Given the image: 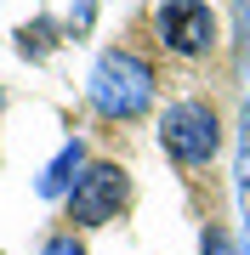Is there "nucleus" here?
<instances>
[{"mask_svg": "<svg viewBox=\"0 0 250 255\" xmlns=\"http://www.w3.org/2000/svg\"><path fill=\"white\" fill-rule=\"evenodd\" d=\"M199 255H233V238H228L222 227H205V238H199Z\"/></svg>", "mask_w": 250, "mask_h": 255, "instance_id": "obj_8", "label": "nucleus"}, {"mask_svg": "<svg viewBox=\"0 0 250 255\" xmlns=\"http://www.w3.org/2000/svg\"><path fill=\"white\" fill-rule=\"evenodd\" d=\"M85 91H91V108L102 119H137L154 108V68H148V57L114 46L91 63V85Z\"/></svg>", "mask_w": 250, "mask_h": 255, "instance_id": "obj_1", "label": "nucleus"}, {"mask_svg": "<svg viewBox=\"0 0 250 255\" xmlns=\"http://www.w3.org/2000/svg\"><path fill=\"white\" fill-rule=\"evenodd\" d=\"M159 142H165V153L176 164H211L216 153H222V119H216L211 102H199V97H182V102H171L165 119H159Z\"/></svg>", "mask_w": 250, "mask_h": 255, "instance_id": "obj_2", "label": "nucleus"}, {"mask_svg": "<svg viewBox=\"0 0 250 255\" xmlns=\"http://www.w3.org/2000/svg\"><path fill=\"white\" fill-rule=\"evenodd\" d=\"M0 108H6V91H0Z\"/></svg>", "mask_w": 250, "mask_h": 255, "instance_id": "obj_11", "label": "nucleus"}, {"mask_svg": "<svg viewBox=\"0 0 250 255\" xmlns=\"http://www.w3.org/2000/svg\"><path fill=\"white\" fill-rule=\"evenodd\" d=\"M239 199L250 204V97L239 108Z\"/></svg>", "mask_w": 250, "mask_h": 255, "instance_id": "obj_7", "label": "nucleus"}, {"mask_svg": "<svg viewBox=\"0 0 250 255\" xmlns=\"http://www.w3.org/2000/svg\"><path fill=\"white\" fill-rule=\"evenodd\" d=\"M125 199H131V176L120 170V164L97 159V164L80 170L74 193H68V221H74V227H102V221L120 216Z\"/></svg>", "mask_w": 250, "mask_h": 255, "instance_id": "obj_3", "label": "nucleus"}, {"mask_svg": "<svg viewBox=\"0 0 250 255\" xmlns=\"http://www.w3.org/2000/svg\"><path fill=\"white\" fill-rule=\"evenodd\" d=\"M40 255H85V244H80L74 233H57V238H46V250H40Z\"/></svg>", "mask_w": 250, "mask_h": 255, "instance_id": "obj_9", "label": "nucleus"}, {"mask_svg": "<svg viewBox=\"0 0 250 255\" xmlns=\"http://www.w3.org/2000/svg\"><path fill=\"white\" fill-rule=\"evenodd\" d=\"M91 11H97V0H80L74 17H68V28H74V34H85V28H91Z\"/></svg>", "mask_w": 250, "mask_h": 255, "instance_id": "obj_10", "label": "nucleus"}, {"mask_svg": "<svg viewBox=\"0 0 250 255\" xmlns=\"http://www.w3.org/2000/svg\"><path fill=\"white\" fill-rule=\"evenodd\" d=\"M80 170H85V142H63L57 147V159L40 170V199H68L74 193V182H80Z\"/></svg>", "mask_w": 250, "mask_h": 255, "instance_id": "obj_5", "label": "nucleus"}, {"mask_svg": "<svg viewBox=\"0 0 250 255\" xmlns=\"http://www.w3.org/2000/svg\"><path fill=\"white\" fill-rule=\"evenodd\" d=\"M154 28H159V40H165V51H176V57H211L216 34H222L211 0H159Z\"/></svg>", "mask_w": 250, "mask_h": 255, "instance_id": "obj_4", "label": "nucleus"}, {"mask_svg": "<svg viewBox=\"0 0 250 255\" xmlns=\"http://www.w3.org/2000/svg\"><path fill=\"white\" fill-rule=\"evenodd\" d=\"M57 17H34V23H23L17 28V57L23 63H40V57H51V46H57Z\"/></svg>", "mask_w": 250, "mask_h": 255, "instance_id": "obj_6", "label": "nucleus"}]
</instances>
